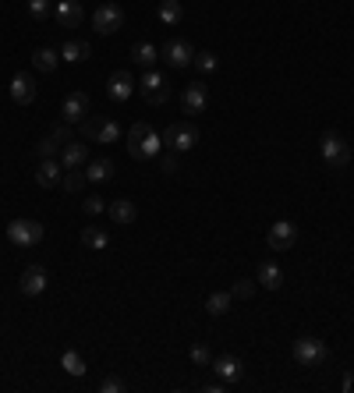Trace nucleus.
I'll use <instances>...</instances> for the list:
<instances>
[{"label":"nucleus","instance_id":"15","mask_svg":"<svg viewBox=\"0 0 354 393\" xmlns=\"http://www.w3.org/2000/svg\"><path fill=\"white\" fill-rule=\"evenodd\" d=\"M206 103H209V89H206V82H192L188 89H185V96H181V106H185V114H206Z\"/></svg>","mask_w":354,"mask_h":393},{"label":"nucleus","instance_id":"28","mask_svg":"<svg viewBox=\"0 0 354 393\" xmlns=\"http://www.w3.org/2000/svg\"><path fill=\"white\" fill-rule=\"evenodd\" d=\"M99 124H103V117H96L92 110L78 121V131H82V138H89V142H96V135H99Z\"/></svg>","mask_w":354,"mask_h":393},{"label":"nucleus","instance_id":"33","mask_svg":"<svg viewBox=\"0 0 354 393\" xmlns=\"http://www.w3.org/2000/svg\"><path fill=\"white\" fill-rule=\"evenodd\" d=\"M156 163H160V171H163L167 178H174L177 171H181V166H177V152H174V149L160 152V156H156Z\"/></svg>","mask_w":354,"mask_h":393},{"label":"nucleus","instance_id":"14","mask_svg":"<svg viewBox=\"0 0 354 393\" xmlns=\"http://www.w3.org/2000/svg\"><path fill=\"white\" fill-rule=\"evenodd\" d=\"M53 15L61 22V29H78L82 18H85V8H82V0H57Z\"/></svg>","mask_w":354,"mask_h":393},{"label":"nucleus","instance_id":"38","mask_svg":"<svg viewBox=\"0 0 354 393\" xmlns=\"http://www.w3.org/2000/svg\"><path fill=\"white\" fill-rule=\"evenodd\" d=\"M99 390H103V393H121V390H125V379L110 376V379H103V383H99Z\"/></svg>","mask_w":354,"mask_h":393},{"label":"nucleus","instance_id":"6","mask_svg":"<svg viewBox=\"0 0 354 393\" xmlns=\"http://www.w3.org/2000/svg\"><path fill=\"white\" fill-rule=\"evenodd\" d=\"M139 92H142V99H146V103L160 106V103H167V99H170V78H167V75H160L156 68H149V71L142 75V82H139Z\"/></svg>","mask_w":354,"mask_h":393},{"label":"nucleus","instance_id":"24","mask_svg":"<svg viewBox=\"0 0 354 393\" xmlns=\"http://www.w3.org/2000/svg\"><path fill=\"white\" fill-rule=\"evenodd\" d=\"M85 178H89V181H110V178H113V159L99 156V159L85 163Z\"/></svg>","mask_w":354,"mask_h":393},{"label":"nucleus","instance_id":"29","mask_svg":"<svg viewBox=\"0 0 354 393\" xmlns=\"http://www.w3.org/2000/svg\"><path fill=\"white\" fill-rule=\"evenodd\" d=\"M96 142H99V145H113V142H121V128H117L113 121H106V117H103V124H99V135H96Z\"/></svg>","mask_w":354,"mask_h":393},{"label":"nucleus","instance_id":"18","mask_svg":"<svg viewBox=\"0 0 354 393\" xmlns=\"http://www.w3.org/2000/svg\"><path fill=\"white\" fill-rule=\"evenodd\" d=\"M106 213H110V220L117 223V227H132V223L139 220V209H135L132 199H113V202L106 206Z\"/></svg>","mask_w":354,"mask_h":393},{"label":"nucleus","instance_id":"4","mask_svg":"<svg viewBox=\"0 0 354 393\" xmlns=\"http://www.w3.org/2000/svg\"><path fill=\"white\" fill-rule=\"evenodd\" d=\"M160 138H163V149L188 152V149H195V142H199V128H195L192 121H177V124H170Z\"/></svg>","mask_w":354,"mask_h":393},{"label":"nucleus","instance_id":"36","mask_svg":"<svg viewBox=\"0 0 354 393\" xmlns=\"http://www.w3.org/2000/svg\"><path fill=\"white\" fill-rule=\"evenodd\" d=\"M192 362H195L199 369L213 365V355H209V348H206V344H195V348H192Z\"/></svg>","mask_w":354,"mask_h":393},{"label":"nucleus","instance_id":"12","mask_svg":"<svg viewBox=\"0 0 354 393\" xmlns=\"http://www.w3.org/2000/svg\"><path fill=\"white\" fill-rule=\"evenodd\" d=\"M57 159H61V166H64V171H78V166H85V163H89V145L71 138V142H64V145H61Z\"/></svg>","mask_w":354,"mask_h":393},{"label":"nucleus","instance_id":"1","mask_svg":"<svg viewBox=\"0 0 354 393\" xmlns=\"http://www.w3.org/2000/svg\"><path fill=\"white\" fill-rule=\"evenodd\" d=\"M128 152L135 156V159H156L160 152H163V138L149 128V124H132L128 128Z\"/></svg>","mask_w":354,"mask_h":393},{"label":"nucleus","instance_id":"32","mask_svg":"<svg viewBox=\"0 0 354 393\" xmlns=\"http://www.w3.org/2000/svg\"><path fill=\"white\" fill-rule=\"evenodd\" d=\"M57 152H61V142H57L53 135H46V138L36 142V156H39V159H50V156H57Z\"/></svg>","mask_w":354,"mask_h":393},{"label":"nucleus","instance_id":"7","mask_svg":"<svg viewBox=\"0 0 354 393\" xmlns=\"http://www.w3.org/2000/svg\"><path fill=\"white\" fill-rule=\"evenodd\" d=\"M160 57H163L174 71H181V68H192L195 50H192V43H188V39H167V43L160 46Z\"/></svg>","mask_w":354,"mask_h":393},{"label":"nucleus","instance_id":"25","mask_svg":"<svg viewBox=\"0 0 354 393\" xmlns=\"http://www.w3.org/2000/svg\"><path fill=\"white\" fill-rule=\"evenodd\" d=\"M230 305H234V294H230V291H216V294L206 298V312H209V315H227Z\"/></svg>","mask_w":354,"mask_h":393},{"label":"nucleus","instance_id":"17","mask_svg":"<svg viewBox=\"0 0 354 393\" xmlns=\"http://www.w3.org/2000/svg\"><path fill=\"white\" fill-rule=\"evenodd\" d=\"M8 92H11V99L15 103H32L36 99V78L29 75V71H18L15 78H11V85H8Z\"/></svg>","mask_w":354,"mask_h":393},{"label":"nucleus","instance_id":"35","mask_svg":"<svg viewBox=\"0 0 354 393\" xmlns=\"http://www.w3.org/2000/svg\"><path fill=\"white\" fill-rule=\"evenodd\" d=\"M230 294H234V298H241V301H248V298L255 294V280H238Z\"/></svg>","mask_w":354,"mask_h":393},{"label":"nucleus","instance_id":"34","mask_svg":"<svg viewBox=\"0 0 354 393\" xmlns=\"http://www.w3.org/2000/svg\"><path fill=\"white\" fill-rule=\"evenodd\" d=\"M192 64H195L202 75H209V71H216V64H220V61H216V53L202 50V53H195V61H192Z\"/></svg>","mask_w":354,"mask_h":393},{"label":"nucleus","instance_id":"22","mask_svg":"<svg viewBox=\"0 0 354 393\" xmlns=\"http://www.w3.org/2000/svg\"><path fill=\"white\" fill-rule=\"evenodd\" d=\"M57 53H61V61H64V64H78V61H85V57H89L92 50H89V43H82V39H68Z\"/></svg>","mask_w":354,"mask_h":393},{"label":"nucleus","instance_id":"9","mask_svg":"<svg viewBox=\"0 0 354 393\" xmlns=\"http://www.w3.org/2000/svg\"><path fill=\"white\" fill-rule=\"evenodd\" d=\"M294 241H298V227H294L290 220H276L273 227L266 231V245L269 252H290Z\"/></svg>","mask_w":354,"mask_h":393},{"label":"nucleus","instance_id":"19","mask_svg":"<svg viewBox=\"0 0 354 393\" xmlns=\"http://www.w3.org/2000/svg\"><path fill=\"white\" fill-rule=\"evenodd\" d=\"M213 369H216V376H220L223 383H238V379L245 376V365H241V358H234V355H223V358H216V362H213Z\"/></svg>","mask_w":354,"mask_h":393},{"label":"nucleus","instance_id":"20","mask_svg":"<svg viewBox=\"0 0 354 393\" xmlns=\"http://www.w3.org/2000/svg\"><path fill=\"white\" fill-rule=\"evenodd\" d=\"M32 64H36V71L53 75V71H57V64H61V53H57L53 46H39V50L32 53Z\"/></svg>","mask_w":354,"mask_h":393},{"label":"nucleus","instance_id":"37","mask_svg":"<svg viewBox=\"0 0 354 393\" xmlns=\"http://www.w3.org/2000/svg\"><path fill=\"white\" fill-rule=\"evenodd\" d=\"M82 209H85L89 216H99V213L106 209V202H103L99 195H89V199H82Z\"/></svg>","mask_w":354,"mask_h":393},{"label":"nucleus","instance_id":"5","mask_svg":"<svg viewBox=\"0 0 354 393\" xmlns=\"http://www.w3.org/2000/svg\"><path fill=\"white\" fill-rule=\"evenodd\" d=\"M8 241L11 245H18V248H32V245H39L43 241V223L39 220H11L8 223Z\"/></svg>","mask_w":354,"mask_h":393},{"label":"nucleus","instance_id":"30","mask_svg":"<svg viewBox=\"0 0 354 393\" xmlns=\"http://www.w3.org/2000/svg\"><path fill=\"white\" fill-rule=\"evenodd\" d=\"M61 181H64V192L78 195V192L85 188V181H89V178H85V171H64V178H61Z\"/></svg>","mask_w":354,"mask_h":393},{"label":"nucleus","instance_id":"3","mask_svg":"<svg viewBox=\"0 0 354 393\" xmlns=\"http://www.w3.org/2000/svg\"><path fill=\"white\" fill-rule=\"evenodd\" d=\"M290 358L298 362L302 369H319L330 358V351H326V344L319 341V336H298L294 348H290Z\"/></svg>","mask_w":354,"mask_h":393},{"label":"nucleus","instance_id":"26","mask_svg":"<svg viewBox=\"0 0 354 393\" xmlns=\"http://www.w3.org/2000/svg\"><path fill=\"white\" fill-rule=\"evenodd\" d=\"M181 18H185V8L177 0H160V22L163 25H177Z\"/></svg>","mask_w":354,"mask_h":393},{"label":"nucleus","instance_id":"11","mask_svg":"<svg viewBox=\"0 0 354 393\" xmlns=\"http://www.w3.org/2000/svg\"><path fill=\"white\" fill-rule=\"evenodd\" d=\"M18 287H22V294L39 298V294L50 287V273H46L43 266H25V273H22V280H18Z\"/></svg>","mask_w":354,"mask_h":393},{"label":"nucleus","instance_id":"2","mask_svg":"<svg viewBox=\"0 0 354 393\" xmlns=\"http://www.w3.org/2000/svg\"><path fill=\"white\" fill-rule=\"evenodd\" d=\"M319 156H323V163L330 166V171H344V166L351 163V145H347V138L340 131H326L319 138Z\"/></svg>","mask_w":354,"mask_h":393},{"label":"nucleus","instance_id":"16","mask_svg":"<svg viewBox=\"0 0 354 393\" xmlns=\"http://www.w3.org/2000/svg\"><path fill=\"white\" fill-rule=\"evenodd\" d=\"M89 110H92V106H89V96H85V92H68L64 103H61V114H64L68 124H78V121L89 114Z\"/></svg>","mask_w":354,"mask_h":393},{"label":"nucleus","instance_id":"10","mask_svg":"<svg viewBox=\"0 0 354 393\" xmlns=\"http://www.w3.org/2000/svg\"><path fill=\"white\" fill-rule=\"evenodd\" d=\"M139 89V82L132 78V71H113L110 78H106V96L113 99V103H125V99H132V92Z\"/></svg>","mask_w":354,"mask_h":393},{"label":"nucleus","instance_id":"13","mask_svg":"<svg viewBox=\"0 0 354 393\" xmlns=\"http://www.w3.org/2000/svg\"><path fill=\"white\" fill-rule=\"evenodd\" d=\"M61 178H64V166H61V159H57V156L36 163V185L39 188H57V185H61Z\"/></svg>","mask_w":354,"mask_h":393},{"label":"nucleus","instance_id":"23","mask_svg":"<svg viewBox=\"0 0 354 393\" xmlns=\"http://www.w3.org/2000/svg\"><path fill=\"white\" fill-rule=\"evenodd\" d=\"M132 61H135L139 68H146V71H149V68L160 61V50H156L153 43H146V39H142V43H135V46H132Z\"/></svg>","mask_w":354,"mask_h":393},{"label":"nucleus","instance_id":"31","mask_svg":"<svg viewBox=\"0 0 354 393\" xmlns=\"http://www.w3.org/2000/svg\"><path fill=\"white\" fill-rule=\"evenodd\" d=\"M61 365H64L71 376H85V362H82L78 351H64V355H61Z\"/></svg>","mask_w":354,"mask_h":393},{"label":"nucleus","instance_id":"8","mask_svg":"<svg viewBox=\"0 0 354 393\" xmlns=\"http://www.w3.org/2000/svg\"><path fill=\"white\" fill-rule=\"evenodd\" d=\"M121 25H125V11L117 8V4H110V0L92 11V29H96L99 36H113Z\"/></svg>","mask_w":354,"mask_h":393},{"label":"nucleus","instance_id":"39","mask_svg":"<svg viewBox=\"0 0 354 393\" xmlns=\"http://www.w3.org/2000/svg\"><path fill=\"white\" fill-rule=\"evenodd\" d=\"M50 135H53L57 142H61V145H64V142H71V124H68V121H64V124H57V128H53Z\"/></svg>","mask_w":354,"mask_h":393},{"label":"nucleus","instance_id":"21","mask_svg":"<svg viewBox=\"0 0 354 393\" xmlns=\"http://www.w3.org/2000/svg\"><path fill=\"white\" fill-rule=\"evenodd\" d=\"M255 280H259V284H262L266 291H280V287H283V269H280L276 262H262Z\"/></svg>","mask_w":354,"mask_h":393},{"label":"nucleus","instance_id":"27","mask_svg":"<svg viewBox=\"0 0 354 393\" xmlns=\"http://www.w3.org/2000/svg\"><path fill=\"white\" fill-rule=\"evenodd\" d=\"M82 245H85V248H96V252H103V248L110 245V234H106L103 227H85V231H82Z\"/></svg>","mask_w":354,"mask_h":393}]
</instances>
